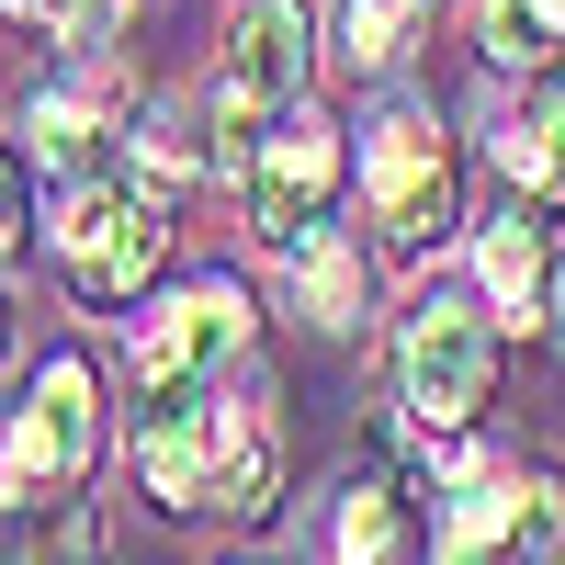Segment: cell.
Instances as JSON below:
<instances>
[{
  "label": "cell",
  "mask_w": 565,
  "mask_h": 565,
  "mask_svg": "<svg viewBox=\"0 0 565 565\" xmlns=\"http://www.w3.org/2000/svg\"><path fill=\"white\" fill-rule=\"evenodd\" d=\"M23 136H34V159L57 170V193H68V181H103V170H114L103 90H79V79H45L34 103H23Z\"/></svg>",
  "instance_id": "10"
},
{
  "label": "cell",
  "mask_w": 565,
  "mask_h": 565,
  "mask_svg": "<svg viewBox=\"0 0 565 565\" xmlns=\"http://www.w3.org/2000/svg\"><path fill=\"white\" fill-rule=\"evenodd\" d=\"M57 260L79 282V306H148L170 260V193L159 181H68L57 193Z\"/></svg>",
  "instance_id": "2"
},
{
  "label": "cell",
  "mask_w": 565,
  "mask_h": 565,
  "mask_svg": "<svg viewBox=\"0 0 565 565\" xmlns=\"http://www.w3.org/2000/svg\"><path fill=\"white\" fill-rule=\"evenodd\" d=\"M487 68H565V0H487Z\"/></svg>",
  "instance_id": "15"
},
{
  "label": "cell",
  "mask_w": 565,
  "mask_h": 565,
  "mask_svg": "<svg viewBox=\"0 0 565 565\" xmlns=\"http://www.w3.org/2000/svg\"><path fill=\"white\" fill-rule=\"evenodd\" d=\"M103 452V373L90 351H45L23 407H0V498L34 509V498H68Z\"/></svg>",
  "instance_id": "4"
},
{
  "label": "cell",
  "mask_w": 565,
  "mask_h": 565,
  "mask_svg": "<svg viewBox=\"0 0 565 565\" xmlns=\"http://www.w3.org/2000/svg\"><path fill=\"white\" fill-rule=\"evenodd\" d=\"M317 543H328V565H407V487H385V476H351Z\"/></svg>",
  "instance_id": "11"
},
{
  "label": "cell",
  "mask_w": 565,
  "mask_h": 565,
  "mask_svg": "<svg viewBox=\"0 0 565 565\" xmlns=\"http://www.w3.org/2000/svg\"><path fill=\"white\" fill-rule=\"evenodd\" d=\"M0 543H12V498H0Z\"/></svg>",
  "instance_id": "21"
},
{
  "label": "cell",
  "mask_w": 565,
  "mask_h": 565,
  "mask_svg": "<svg viewBox=\"0 0 565 565\" xmlns=\"http://www.w3.org/2000/svg\"><path fill=\"white\" fill-rule=\"evenodd\" d=\"M249 282L238 271H193L181 295H148L125 317V362L136 385H204V373H238L249 362Z\"/></svg>",
  "instance_id": "5"
},
{
  "label": "cell",
  "mask_w": 565,
  "mask_h": 565,
  "mask_svg": "<svg viewBox=\"0 0 565 565\" xmlns=\"http://www.w3.org/2000/svg\"><path fill=\"white\" fill-rule=\"evenodd\" d=\"M498 170H509V193L521 204H543V215H565V68H532L521 79V103L498 114Z\"/></svg>",
  "instance_id": "8"
},
{
  "label": "cell",
  "mask_w": 565,
  "mask_h": 565,
  "mask_svg": "<svg viewBox=\"0 0 565 565\" xmlns=\"http://www.w3.org/2000/svg\"><path fill=\"white\" fill-rule=\"evenodd\" d=\"M0 12H23V23H68L79 0H0Z\"/></svg>",
  "instance_id": "19"
},
{
  "label": "cell",
  "mask_w": 565,
  "mask_h": 565,
  "mask_svg": "<svg viewBox=\"0 0 565 565\" xmlns=\"http://www.w3.org/2000/svg\"><path fill=\"white\" fill-rule=\"evenodd\" d=\"M23 226H34V204H23V159L0 148V271H12V249H23Z\"/></svg>",
  "instance_id": "17"
},
{
  "label": "cell",
  "mask_w": 565,
  "mask_h": 565,
  "mask_svg": "<svg viewBox=\"0 0 565 565\" xmlns=\"http://www.w3.org/2000/svg\"><path fill=\"white\" fill-rule=\"evenodd\" d=\"M476 282H487V306L498 328H532L543 295H554V249H543V215L509 193L498 215H476Z\"/></svg>",
  "instance_id": "9"
},
{
  "label": "cell",
  "mask_w": 565,
  "mask_h": 565,
  "mask_svg": "<svg viewBox=\"0 0 565 565\" xmlns=\"http://www.w3.org/2000/svg\"><path fill=\"white\" fill-rule=\"evenodd\" d=\"M306 79H317V12H306V0H238L215 103H238V114H282V103H306Z\"/></svg>",
  "instance_id": "7"
},
{
  "label": "cell",
  "mask_w": 565,
  "mask_h": 565,
  "mask_svg": "<svg viewBox=\"0 0 565 565\" xmlns=\"http://www.w3.org/2000/svg\"><path fill=\"white\" fill-rule=\"evenodd\" d=\"M23 351V306H12V282H0V362Z\"/></svg>",
  "instance_id": "18"
},
{
  "label": "cell",
  "mask_w": 565,
  "mask_h": 565,
  "mask_svg": "<svg viewBox=\"0 0 565 565\" xmlns=\"http://www.w3.org/2000/svg\"><path fill=\"white\" fill-rule=\"evenodd\" d=\"M543 317H554V351H565V260H554V295H543Z\"/></svg>",
  "instance_id": "20"
},
{
  "label": "cell",
  "mask_w": 565,
  "mask_h": 565,
  "mask_svg": "<svg viewBox=\"0 0 565 565\" xmlns=\"http://www.w3.org/2000/svg\"><path fill=\"white\" fill-rule=\"evenodd\" d=\"M271 498H282V441H271V418L249 407L238 441H226V463H215V487H204V509H215V521H260Z\"/></svg>",
  "instance_id": "13"
},
{
  "label": "cell",
  "mask_w": 565,
  "mask_h": 565,
  "mask_svg": "<svg viewBox=\"0 0 565 565\" xmlns=\"http://www.w3.org/2000/svg\"><path fill=\"white\" fill-rule=\"evenodd\" d=\"M238 181H249V238L271 260H295L306 238L340 226V136H328L317 114H295V103L249 136V170Z\"/></svg>",
  "instance_id": "6"
},
{
  "label": "cell",
  "mask_w": 565,
  "mask_h": 565,
  "mask_svg": "<svg viewBox=\"0 0 565 565\" xmlns=\"http://www.w3.org/2000/svg\"><path fill=\"white\" fill-rule=\"evenodd\" d=\"M498 385V306L476 295H418L396 317V407L418 441H452L476 430V407Z\"/></svg>",
  "instance_id": "1"
},
{
  "label": "cell",
  "mask_w": 565,
  "mask_h": 565,
  "mask_svg": "<svg viewBox=\"0 0 565 565\" xmlns=\"http://www.w3.org/2000/svg\"><path fill=\"white\" fill-rule=\"evenodd\" d=\"M418 12H430V0H328V57L340 68H396Z\"/></svg>",
  "instance_id": "14"
},
{
  "label": "cell",
  "mask_w": 565,
  "mask_h": 565,
  "mask_svg": "<svg viewBox=\"0 0 565 565\" xmlns=\"http://www.w3.org/2000/svg\"><path fill=\"white\" fill-rule=\"evenodd\" d=\"M125 148H136V181H193V170H226V148L204 136V114L193 103H136V125H125Z\"/></svg>",
  "instance_id": "12"
},
{
  "label": "cell",
  "mask_w": 565,
  "mask_h": 565,
  "mask_svg": "<svg viewBox=\"0 0 565 565\" xmlns=\"http://www.w3.org/2000/svg\"><path fill=\"white\" fill-rule=\"evenodd\" d=\"M362 204H373V249H385L396 271L430 260L463 226V193H452V159H441L430 103H385L362 125Z\"/></svg>",
  "instance_id": "3"
},
{
  "label": "cell",
  "mask_w": 565,
  "mask_h": 565,
  "mask_svg": "<svg viewBox=\"0 0 565 565\" xmlns=\"http://www.w3.org/2000/svg\"><path fill=\"white\" fill-rule=\"evenodd\" d=\"M282 271H295V306H306L317 328H362V260L340 249V226H328V238H306Z\"/></svg>",
  "instance_id": "16"
},
{
  "label": "cell",
  "mask_w": 565,
  "mask_h": 565,
  "mask_svg": "<svg viewBox=\"0 0 565 565\" xmlns=\"http://www.w3.org/2000/svg\"><path fill=\"white\" fill-rule=\"evenodd\" d=\"M554 565H565V554H554Z\"/></svg>",
  "instance_id": "22"
}]
</instances>
